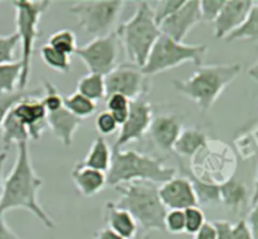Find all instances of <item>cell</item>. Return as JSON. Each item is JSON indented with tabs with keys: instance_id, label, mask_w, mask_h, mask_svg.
Listing matches in <instances>:
<instances>
[{
	"instance_id": "9c48e42d",
	"label": "cell",
	"mask_w": 258,
	"mask_h": 239,
	"mask_svg": "<svg viewBox=\"0 0 258 239\" xmlns=\"http://www.w3.org/2000/svg\"><path fill=\"white\" fill-rule=\"evenodd\" d=\"M191 160H198V164L191 165L193 168L199 166V169L190 170L197 178L218 185L233 178L232 173L236 170V158L233 157V153L227 145L218 141H207L206 145L191 157Z\"/></svg>"
},
{
	"instance_id": "52a82bcc",
	"label": "cell",
	"mask_w": 258,
	"mask_h": 239,
	"mask_svg": "<svg viewBox=\"0 0 258 239\" xmlns=\"http://www.w3.org/2000/svg\"><path fill=\"white\" fill-rule=\"evenodd\" d=\"M207 52V44H185L161 34L154 44L148 60L141 70L145 75L151 77L158 73L179 67L186 62H193L194 64L201 67L203 65V59Z\"/></svg>"
},
{
	"instance_id": "5b68a950",
	"label": "cell",
	"mask_w": 258,
	"mask_h": 239,
	"mask_svg": "<svg viewBox=\"0 0 258 239\" xmlns=\"http://www.w3.org/2000/svg\"><path fill=\"white\" fill-rule=\"evenodd\" d=\"M130 63L143 68L161 35L150 2H140L133 17L115 29Z\"/></svg>"
},
{
	"instance_id": "ac0fdd59",
	"label": "cell",
	"mask_w": 258,
	"mask_h": 239,
	"mask_svg": "<svg viewBox=\"0 0 258 239\" xmlns=\"http://www.w3.org/2000/svg\"><path fill=\"white\" fill-rule=\"evenodd\" d=\"M82 120L73 116L64 106L54 112H47V125L66 147H71L73 143V136L80 128Z\"/></svg>"
},
{
	"instance_id": "f1b7e54d",
	"label": "cell",
	"mask_w": 258,
	"mask_h": 239,
	"mask_svg": "<svg viewBox=\"0 0 258 239\" xmlns=\"http://www.w3.org/2000/svg\"><path fill=\"white\" fill-rule=\"evenodd\" d=\"M227 42H234V40H252L258 42V3H254L247 17L246 22L241 25L237 30L226 38Z\"/></svg>"
},
{
	"instance_id": "d6a6232c",
	"label": "cell",
	"mask_w": 258,
	"mask_h": 239,
	"mask_svg": "<svg viewBox=\"0 0 258 239\" xmlns=\"http://www.w3.org/2000/svg\"><path fill=\"white\" fill-rule=\"evenodd\" d=\"M130 103L131 101L125 96L117 95V93L110 95L106 100V108H107L106 111H108L113 116L116 122L121 126L125 122L130 112Z\"/></svg>"
},
{
	"instance_id": "3957f363",
	"label": "cell",
	"mask_w": 258,
	"mask_h": 239,
	"mask_svg": "<svg viewBox=\"0 0 258 239\" xmlns=\"http://www.w3.org/2000/svg\"><path fill=\"white\" fill-rule=\"evenodd\" d=\"M164 158L153 157L135 150H126L112 146L111 165L107 176V185L115 186L134 181H148L164 184L176 176V169L164 164Z\"/></svg>"
},
{
	"instance_id": "6da1fadb",
	"label": "cell",
	"mask_w": 258,
	"mask_h": 239,
	"mask_svg": "<svg viewBox=\"0 0 258 239\" xmlns=\"http://www.w3.org/2000/svg\"><path fill=\"white\" fill-rule=\"evenodd\" d=\"M43 180L35 174L30 160L28 142L17 145V158L9 175L3 183L0 198V216L13 209L30 211L47 229H54L55 221L43 209L38 200V194Z\"/></svg>"
},
{
	"instance_id": "8fae6325",
	"label": "cell",
	"mask_w": 258,
	"mask_h": 239,
	"mask_svg": "<svg viewBox=\"0 0 258 239\" xmlns=\"http://www.w3.org/2000/svg\"><path fill=\"white\" fill-rule=\"evenodd\" d=\"M106 97L110 95H122L130 101L146 97L150 92V77L145 75L139 65L133 63L118 64L105 75Z\"/></svg>"
},
{
	"instance_id": "30bf717a",
	"label": "cell",
	"mask_w": 258,
	"mask_h": 239,
	"mask_svg": "<svg viewBox=\"0 0 258 239\" xmlns=\"http://www.w3.org/2000/svg\"><path fill=\"white\" fill-rule=\"evenodd\" d=\"M120 39L116 32H111L105 37L93 38L82 47H77L75 54L85 63L90 73L107 75L118 65Z\"/></svg>"
},
{
	"instance_id": "f907efd6",
	"label": "cell",
	"mask_w": 258,
	"mask_h": 239,
	"mask_svg": "<svg viewBox=\"0 0 258 239\" xmlns=\"http://www.w3.org/2000/svg\"><path fill=\"white\" fill-rule=\"evenodd\" d=\"M258 201V170H257V175H256V180H254V189H253V194H252L251 198V204H256Z\"/></svg>"
},
{
	"instance_id": "d4e9b609",
	"label": "cell",
	"mask_w": 258,
	"mask_h": 239,
	"mask_svg": "<svg viewBox=\"0 0 258 239\" xmlns=\"http://www.w3.org/2000/svg\"><path fill=\"white\" fill-rule=\"evenodd\" d=\"M0 128H2V140L5 150L9 148L12 143H17L18 145L20 142H28V140H29L27 127L15 117L13 111L8 113Z\"/></svg>"
},
{
	"instance_id": "d6986e66",
	"label": "cell",
	"mask_w": 258,
	"mask_h": 239,
	"mask_svg": "<svg viewBox=\"0 0 258 239\" xmlns=\"http://www.w3.org/2000/svg\"><path fill=\"white\" fill-rule=\"evenodd\" d=\"M72 181L75 184L78 193L86 198H92L96 194L101 193L107 185V176L106 173L87 168L77 163L72 169Z\"/></svg>"
},
{
	"instance_id": "b9f144b4",
	"label": "cell",
	"mask_w": 258,
	"mask_h": 239,
	"mask_svg": "<svg viewBox=\"0 0 258 239\" xmlns=\"http://www.w3.org/2000/svg\"><path fill=\"white\" fill-rule=\"evenodd\" d=\"M232 239H253L251 230H249L248 225H247L246 220L241 219L239 221H237L233 225V235Z\"/></svg>"
},
{
	"instance_id": "ba28073f",
	"label": "cell",
	"mask_w": 258,
	"mask_h": 239,
	"mask_svg": "<svg viewBox=\"0 0 258 239\" xmlns=\"http://www.w3.org/2000/svg\"><path fill=\"white\" fill-rule=\"evenodd\" d=\"M123 7L122 0H90L75 3L68 8V12L75 15L78 25L87 34L97 38L113 32Z\"/></svg>"
},
{
	"instance_id": "cb8c5ba5",
	"label": "cell",
	"mask_w": 258,
	"mask_h": 239,
	"mask_svg": "<svg viewBox=\"0 0 258 239\" xmlns=\"http://www.w3.org/2000/svg\"><path fill=\"white\" fill-rule=\"evenodd\" d=\"M179 165H180L181 176H185V178L190 181L191 186H193V190L194 193H196L198 204L221 203V199H219L218 184L208 183V181H204V180H201V179H198L193 173H191L190 169H188L185 165H184L183 161H179Z\"/></svg>"
},
{
	"instance_id": "7c38bea8",
	"label": "cell",
	"mask_w": 258,
	"mask_h": 239,
	"mask_svg": "<svg viewBox=\"0 0 258 239\" xmlns=\"http://www.w3.org/2000/svg\"><path fill=\"white\" fill-rule=\"evenodd\" d=\"M153 105L146 97L131 101L130 112L125 122L120 126L115 147L121 148L134 141H140L148 133L153 121Z\"/></svg>"
},
{
	"instance_id": "9a60e30c",
	"label": "cell",
	"mask_w": 258,
	"mask_h": 239,
	"mask_svg": "<svg viewBox=\"0 0 258 239\" xmlns=\"http://www.w3.org/2000/svg\"><path fill=\"white\" fill-rule=\"evenodd\" d=\"M159 196L168 210H185L198 205L196 193L185 176H174L159 186Z\"/></svg>"
},
{
	"instance_id": "484cf974",
	"label": "cell",
	"mask_w": 258,
	"mask_h": 239,
	"mask_svg": "<svg viewBox=\"0 0 258 239\" xmlns=\"http://www.w3.org/2000/svg\"><path fill=\"white\" fill-rule=\"evenodd\" d=\"M77 92L91 101H101L106 97L105 75L88 73L77 82Z\"/></svg>"
},
{
	"instance_id": "e0dca14e",
	"label": "cell",
	"mask_w": 258,
	"mask_h": 239,
	"mask_svg": "<svg viewBox=\"0 0 258 239\" xmlns=\"http://www.w3.org/2000/svg\"><path fill=\"white\" fill-rule=\"evenodd\" d=\"M183 130V123L176 115H160L154 117L149 127V136L161 151L170 152Z\"/></svg>"
},
{
	"instance_id": "836d02e7",
	"label": "cell",
	"mask_w": 258,
	"mask_h": 239,
	"mask_svg": "<svg viewBox=\"0 0 258 239\" xmlns=\"http://www.w3.org/2000/svg\"><path fill=\"white\" fill-rule=\"evenodd\" d=\"M43 96L40 97L43 106L47 112H54L63 107V97L60 96L58 88L52 82L43 79Z\"/></svg>"
},
{
	"instance_id": "7bdbcfd3",
	"label": "cell",
	"mask_w": 258,
	"mask_h": 239,
	"mask_svg": "<svg viewBox=\"0 0 258 239\" xmlns=\"http://www.w3.org/2000/svg\"><path fill=\"white\" fill-rule=\"evenodd\" d=\"M244 220H246L247 225H248L249 230L253 235V239H258V201L252 205L251 211Z\"/></svg>"
},
{
	"instance_id": "ee69618b",
	"label": "cell",
	"mask_w": 258,
	"mask_h": 239,
	"mask_svg": "<svg viewBox=\"0 0 258 239\" xmlns=\"http://www.w3.org/2000/svg\"><path fill=\"white\" fill-rule=\"evenodd\" d=\"M193 239H217L214 224L211 221H206L203 226L194 234Z\"/></svg>"
},
{
	"instance_id": "2e32d148",
	"label": "cell",
	"mask_w": 258,
	"mask_h": 239,
	"mask_svg": "<svg viewBox=\"0 0 258 239\" xmlns=\"http://www.w3.org/2000/svg\"><path fill=\"white\" fill-rule=\"evenodd\" d=\"M254 2L251 0H226L221 13L214 20V38L226 39L238 29L248 17Z\"/></svg>"
},
{
	"instance_id": "74e56055",
	"label": "cell",
	"mask_w": 258,
	"mask_h": 239,
	"mask_svg": "<svg viewBox=\"0 0 258 239\" xmlns=\"http://www.w3.org/2000/svg\"><path fill=\"white\" fill-rule=\"evenodd\" d=\"M184 215H185V233L191 235H194L207 221L203 210L198 205L185 209Z\"/></svg>"
},
{
	"instance_id": "c3c4849f",
	"label": "cell",
	"mask_w": 258,
	"mask_h": 239,
	"mask_svg": "<svg viewBox=\"0 0 258 239\" xmlns=\"http://www.w3.org/2000/svg\"><path fill=\"white\" fill-rule=\"evenodd\" d=\"M133 239H160L156 235V231H146L144 230V233L136 234Z\"/></svg>"
},
{
	"instance_id": "f35d334b",
	"label": "cell",
	"mask_w": 258,
	"mask_h": 239,
	"mask_svg": "<svg viewBox=\"0 0 258 239\" xmlns=\"http://www.w3.org/2000/svg\"><path fill=\"white\" fill-rule=\"evenodd\" d=\"M165 231L170 234H181L185 231V215L184 210H168L164 219Z\"/></svg>"
},
{
	"instance_id": "ab89813d",
	"label": "cell",
	"mask_w": 258,
	"mask_h": 239,
	"mask_svg": "<svg viewBox=\"0 0 258 239\" xmlns=\"http://www.w3.org/2000/svg\"><path fill=\"white\" fill-rule=\"evenodd\" d=\"M226 0H199L202 22L214 23Z\"/></svg>"
},
{
	"instance_id": "7dc6e473",
	"label": "cell",
	"mask_w": 258,
	"mask_h": 239,
	"mask_svg": "<svg viewBox=\"0 0 258 239\" xmlns=\"http://www.w3.org/2000/svg\"><path fill=\"white\" fill-rule=\"evenodd\" d=\"M7 151L0 152V198H2V188H3V168L7 161Z\"/></svg>"
},
{
	"instance_id": "f546056e",
	"label": "cell",
	"mask_w": 258,
	"mask_h": 239,
	"mask_svg": "<svg viewBox=\"0 0 258 239\" xmlns=\"http://www.w3.org/2000/svg\"><path fill=\"white\" fill-rule=\"evenodd\" d=\"M40 58L45 65L59 73H68L71 70V55L58 52L49 44H43L39 49Z\"/></svg>"
},
{
	"instance_id": "e575fe53",
	"label": "cell",
	"mask_w": 258,
	"mask_h": 239,
	"mask_svg": "<svg viewBox=\"0 0 258 239\" xmlns=\"http://www.w3.org/2000/svg\"><path fill=\"white\" fill-rule=\"evenodd\" d=\"M185 3V0H163V2H150L151 10H153L154 18H155L156 24H160L163 20L170 17L171 14L179 10L181 5Z\"/></svg>"
},
{
	"instance_id": "277c9868",
	"label": "cell",
	"mask_w": 258,
	"mask_h": 239,
	"mask_svg": "<svg viewBox=\"0 0 258 239\" xmlns=\"http://www.w3.org/2000/svg\"><path fill=\"white\" fill-rule=\"evenodd\" d=\"M120 194L116 206L127 210L146 231H165L164 219L168 209L159 196V186L148 181H134L115 186Z\"/></svg>"
},
{
	"instance_id": "4316f807",
	"label": "cell",
	"mask_w": 258,
	"mask_h": 239,
	"mask_svg": "<svg viewBox=\"0 0 258 239\" xmlns=\"http://www.w3.org/2000/svg\"><path fill=\"white\" fill-rule=\"evenodd\" d=\"M63 106H64L66 110L70 111L73 116H76L80 120L90 117L97 110L96 102L82 96L77 91L63 97Z\"/></svg>"
},
{
	"instance_id": "7a4b0ae2",
	"label": "cell",
	"mask_w": 258,
	"mask_h": 239,
	"mask_svg": "<svg viewBox=\"0 0 258 239\" xmlns=\"http://www.w3.org/2000/svg\"><path fill=\"white\" fill-rule=\"evenodd\" d=\"M239 63L201 65L186 79H175L174 88L198 106L202 113H207L223 91L241 73Z\"/></svg>"
},
{
	"instance_id": "4dcf8cb0",
	"label": "cell",
	"mask_w": 258,
	"mask_h": 239,
	"mask_svg": "<svg viewBox=\"0 0 258 239\" xmlns=\"http://www.w3.org/2000/svg\"><path fill=\"white\" fill-rule=\"evenodd\" d=\"M47 44L67 55L75 54L78 47L76 34L71 29H60L50 34Z\"/></svg>"
},
{
	"instance_id": "8d00e7d4",
	"label": "cell",
	"mask_w": 258,
	"mask_h": 239,
	"mask_svg": "<svg viewBox=\"0 0 258 239\" xmlns=\"http://www.w3.org/2000/svg\"><path fill=\"white\" fill-rule=\"evenodd\" d=\"M95 126L97 132L100 133V136H102V137L113 135V133L117 132V130L120 128V125L116 122L113 116L106 110L101 111V112L96 116Z\"/></svg>"
},
{
	"instance_id": "f6af8a7d",
	"label": "cell",
	"mask_w": 258,
	"mask_h": 239,
	"mask_svg": "<svg viewBox=\"0 0 258 239\" xmlns=\"http://www.w3.org/2000/svg\"><path fill=\"white\" fill-rule=\"evenodd\" d=\"M0 239H22L8 225L4 216H0Z\"/></svg>"
},
{
	"instance_id": "8992f818",
	"label": "cell",
	"mask_w": 258,
	"mask_h": 239,
	"mask_svg": "<svg viewBox=\"0 0 258 239\" xmlns=\"http://www.w3.org/2000/svg\"><path fill=\"white\" fill-rule=\"evenodd\" d=\"M15 9V27L19 35L22 55V75L19 81V90H27L29 83L32 55L37 38L40 37V18L48 12L52 2L49 0H15L12 3Z\"/></svg>"
},
{
	"instance_id": "44dd1931",
	"label": "cell",
	"mask_w": 258,
	"mask_h": 239,
	"mask_svg": "<svg viewBox=\"0 0 258 239\" xmlns=\"http://www.w3.org/2000/svg\"><path fill=\"white\" fill-rule=\"evenodd\" d=\"M207 133L199 127L183 128L174 145L173 151L180 157H193L207 143Z\"/></svg>"
},
{
	"instance_id": "d590c367",
	"label": "cell",
	"mask_w": 258,
	"mask_h": 239,
	"mask_svg": "<svg viewBox=\"0 0 258 239\" xmlns=\"http://www.w3.org/2000/svg\"><path fill=\"white\" fill-rule=\"evenodd\" d=\"M19 44V35L17 33L9 35H0V64L14 62L15 49Z\"/></svg>"
},
{
	"instance_id": "60d3db41",
	"label": "cell",
	"mask_w": 258,
	"mask_h": 239,
	"mask_svg": "<svg viewBox=\"0 0 258 239\" xmlns=\"http://www.w3.org/2000/svg\"><path fill=\"white\" fill-rule=\"evenodd\" d=\"M214 228H216L217 239H232L233 235V225L228 220H214Z\"/></svg>"
},
{
	"instance_id": "603a6c76",
	"label": "cell",
	"mask_w": 258,
	"mask_h": 239,
	"mask_svg": "<svg viewBox=\"0 0 258 239\" xmlns=\"http://www.w3.org/2000/svg\"><path fill=\"white\" fill-rule=\"evenodd\" d=\"M111 156H112V150L106 141V137L98 136L93 140L87 155L82 161H80V164L102 173H107L111 165Z\"/></svg>"
},
{
	"instance_id": "7402d4cb",
	"label": "cell",
	"mask_w": 258,
	"mask_h": 239,
	"mask_svg": "<svg viewBox=\"0 0 258 239\" xmlns=\"http://www.w3.org/2000/svg\"><path fill=\"white\" fill-rule=\"evenodd\" d=\"M247 188L242 181L231 178L224 183L219 184V199L224 206L232 210L233 213H238L247 204Z\"/></svg>"
},
{
	"instance_id": "ffe728a7",
	"label": "cell",
	"mask_w": 258,
	"mask_h": 239,
	"mask_svg": "<svg viewBox=\"0 0 258 239\" xmlns=\"http://www.w3.org/2000/svg\"><path fill=\"white\" fill-rule=\"evenodd\" d=\"M106 226L125 239H133L139 231V224L127 210L116 206L113 201L105 204Z\"/></svg>"
},
{
	"instance_id": "1f68e13d",
	"label": "cell",
	"mask_w": 258,
	"mask_h": 239,
	"mask_svg": "<svg viewBox=\"0 0 258 239\" xmlns=\"http://www.w3.org/2000/svg\"><path fill=\"white\" fill-rule=\"evenodd\" d=\"M29 96H43L42 90H18L13 93H0V127H2L3 122H4L5 117L8 113L13 110L18 102H20L24 98L29 97Z\"/></svg>"
},
{
	"instance_id": "681fc988",
	"label": "cell",
	"mask_w": 258,
	"mask_h": 239,
	"mask_svg": "<svg viewBox=\"0 0 258 239\" xmlns=\"http://www.w3.org/2000/svg\"><path fill=\"white\" fill-rule=\"evenodd\" d=\"M247 73H248V75L252 78V79L258 82V59L248 68V72Z\"/></svg>"
},
{
	"instance_id": "4fadbf2b",
	"label": "cell",
	"mask_w": 258,
	"mask_h": 239,
	"mask_svg": "<svg viewBox=\"0 0 258 239\" xmlns=\"http://www.w3.org/2000/svg\"><path fill=\"white\" fill-rule=\"evenodd\" d=\"M202 22L199 0H185L181 8L159 24L161 34L179 43L184 39L198 23Z\"/></svg>"
},
{
	"instance_id": "bcb514c9",
	"label": "cell",
	"mask_w": 258,
	"mask_h": 239,
	"mask_svg": "<svg viewBox=\"0 0 258 239\" xmlns=\"http://www.w3.org/2000/svg\"><path fill=\"white\" fill-rule=\"evenodd\" d=\"M95 239H125L123 236H121L120 234L115 233L113 230H111L110 228L105 226V228L100 229L98 231L95 233Z\"/></svg>"
},
{
	"instance_id": "83f0119b",
	"label": "cell",
	"mask_w": 258,
	"mask_h": 239,
	"mask_svg": "<svg viewBox=\"0 0 258 239\" xmlns=\"http://www.w3.org/2000/svg\"><path fill=\"white\" fill-rule=\"evenodd\" d=\"M20 75H22L20 60L0 64V93H13L19 90Z\"/></svg>"
},
{
	"instance_id": "5bb4252c",
	"label": "cell",
	"mask_w": 258,
	"mask_h": 239,
	"mask_svg": "<svg viewBox=\"0 0 258 239\" xmlns=\"http://www.w3.org/2000/svg\"><path fill=\"white\" fill-rule=\"evenodd\" d=\"M40 97L42 96H29L18 102L12 110L15 117L27 127L29 138L34 141L40 140L48 128L47 111Z\"/></svg>"
}]
</instances>
